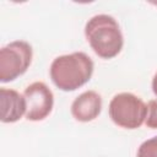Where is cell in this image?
<instances>
[{
    "label": "cell",
    "mask_w": 157,
    "mask_h": 157,
    "mask_svg": "<svg viewBox=\"0 0 157 157\" xmlns=\"http://www.w3.org/2000/svg\"><path fill=\"white\" fill-rule=\"evenodd\" d=\"M136 157H157V135L145 140L139 146Z\"/></svg>",
    "instance_id": "obj_8"
},
{
    "label": "cell",
    "mask_w": 157,
    "mask_h": 157,
    "mask_svg": "<svg viewBox=\"0 0 157 157\" xmlns=\"http://www.w3.org/2000/svg\"><path fill=\"white\" fill-rule=\"evenodd\" d=\"M93 60L83 52H74L56 56L49 67L52 82L64 92L76 91L92 77Z\"/></svg>",
    "instance_id": "obj_1"
},
{
    "label": "cell",
    "mask_w": 157,
    "mask_h": 157,
    "mask_svg": "<svg viewBox=\"0 0 157 157\" xmlns=\"http://www.w3.org/2000/svg\"><path fill=\"white\" fill-rule=\"evenodd\" d=\"M0 120L5 124L18 121L23 115H26L27 112V102L25 96L12 88H0Z\"/></svg>",
    "instance_id": "obj_7"
},
{
    "label": "cell",
    "mask_w": 157,
    "mask_h": 157,
    "mask_svg": "<svg viewBox=\"0 0 157 157\" xmlns=\"http://www.w3.org/2000/svg\"><path fill=\"white\" fill-rule=\"evenodd\" d=\"M145 124L150 129H157V99H151L147 102V114Z\"/></svg>",
    "instance_id": "obj_9"
},
{
    "label": "cell",
    "mask_w": 157,
    "mask_h": 157,
    "mask_svg": "<svg viewBox=\"0 0 157 157\" xmlns=\"http://www.w3.org/2000/svg\"><path fill=\"white\" fill-rule=\"evenodd\" d=\"M108 113L115 125L134 130L145 123L147 104L134 93L120 92L110 99Z\"/></svg>",
    "instance_id": "obj_3"
},
{
    "label": "cell",
    "mask_w": 157,
    "mask_h": 157,
    "mask_svg": "<svg viewBox=\"0 0 157 157\" xmlns=\"http://www.w3.org/2000/svg\"><path fill=\"white\" fill-rule=\"evenodd\" d=\"M33 58L32 45L26 40H13L0 49V82L6 83L22 76Z\"/></svg>",
    "instance_id": "obj_4"
},
{
    "label": "cell",
    "mask_w": 157,
    "mask_h": 157,
    "mask_svg": "<svg viewBox=\"0 0 157 157\" xmlns=\"http://www.w3.org/2000/svg\"><path fill=\"white\" fill-rule=\"evenodd\" d=\"M153 4H155V5H156V6H157V2H153Z\"/></svg>",
    "instance_id": "obj_11"
},
{
    "label": "cell",
    "mask_w": 157,
    "mask_h": 157,
    "mask_svg": "<svg viewBox=\"0 0 157 157\" xmlns=\"http://www.w3.org/2000/svg\"><path fill=\"white\" fill-rule=\"evenodd\" d=\"M23 96L27 102V120L40 121L52 113L54 105V94L44 82H32L25 88Z\"/></svg>",
    "instance_id": "obj_5"
},
{
    "label": "cell",
    "mask_w": 157,
    "mask_h": 157,
    "mask_svg": "<svg viewBox=\"0 0 157 157\" xmlns=\"http://www.w3.org/2000/svg\"><path fill=\"white\" fill-rule=\"evenodd\" d=\"M151 86H152V91H153V93H155V96L157 97V72L153 75V77H152V83H151Z\"/></svg>",
    "instance_id": "obj_10"
},
{
    "label": "cell",
    "mask_w": 157,
    "mask_h": 157,
    "mask_svg": "<svg viewBox=\"0 0 157 157\" xmlns=\"http://www.w3.org/2000/svg\"><path fill=\"white\" fill-rule=\"evenodd\" d=\"M102 104L101 94L93 90H88L78 94L72 101L70 112L77 121L88 123L98 118L102 112Z\"/></svg>",
    "instance_id": "obj_6"
},
{
    "label": "cell",
    "mask_w": 157,
    "mask_h": 157,
    "mask_svg": "<svg viewBox=\"0 0 157 157\" xmlns=\"http://www.w3.org/2000/svg\"><path fill=\"white\" fill-rule=\"evenodd\" d=\"M85 37L102 59H113L123 49L124 37L118 21L107 13L92 16L85 25Z\"/></svg>",
    "instance_id": "obj_2"
}]
</instances>
